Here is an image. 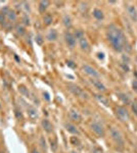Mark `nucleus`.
I'll use <instances>...</instances> for the list:
<instances>
[{
  "label": "nucleus",
  "mask_w": 137,
  "mask_h": 153,
  "mask_svg": "<svg viewBox=\"0 0 137 153\" xmlns=\"http://www.w3.org/2000/svg\"><path fill=\"white\" fill-rule=\"evenodd\" d=\"M106 37H108V42L110 43L112 48L118 52L124 51L125 48L127 47V45H128L126 36L123 33V31L115 25H110L108 28Z\"/></svg>",
  "instance_id": "f257e3e1"
},
{
  "label": "nucleus",
  "mask_w": 137,
  "mask_h": 153,
  "mask_svg": "<svg viewBox=\"0 0 137 153\" xmlns=\"http://www.w3.org/2000/svg\"><path fill=\"white\" fill-rule=\"evenodd\" d=\"M110 135L112 140L115 142L118 146L123 147L124 145H125V140H124L123 134L121 133V131H120L119 129L115 128V127H112V128L110 129Z\"/></svg>",
  "instance_id": "f03ea898"
},
{
  "label": "nucleus",
  "mask_w": 137,
  "mask_h": 153,
  "mask_svg": "<svg viewBox=\"0 0 137 153\" xmlns=\"http://www.w3.org/2000/svg\"><path fill=\"white\" fill-rule=\"evenodd\" d=\"M116 116L122 123H126L130 119V113L124 106H118L116 108Z\"/></svg>",
  "instance_id": "7ed1b4c3"
},
{
  "label": "nucleus",
  "mask_w": 137,
  "mask_h": 153,
  "mask_svg": "<svg viewBox=\"0 0 137 153\" xmlns=\"http://www.w3.org/2000/svg\"><path fill=\"white\" fill-rule=\"evenodd\" d=\"M90 127H91L92 132L97 136V137L104 138V136H106V129H104V127L99 122L93 121V122L91 123V125H90Z\"/></svg>",
  "instance_id": "20e7f679"
},
{
  "label": "nucleus",
  "mask_w": 137,
  "mask_h": 153,
  "mask_svg": "<svg viewBox=\"0 0 137 153\" xmlns=\"http://www.w3.org/2000/svg\"><path fill=\"white\" fill-rule=\"evenodd\" d=\"M67 89H69V91H70L72 94H74L75 96H82L83 98H86V99L88 98L87 93H85L79 86L75 85V84H69V85H67Z\"/></svg>",
  "instance_id": "39448f33"
},
{
  "label": "nucleus",
  "mask_w": 137,
  "mask_h": 153,
  "mask_svg": "<svg viewBox=\"0 0 137 153\" xmlns=\"http://www.w3.org/2000/svg\"><path fill=\"white\" fill-rule=\"evenodd\" d=\"M82 70H83L84 74L91 76V79H98L99 78L98 72H97L95 68H93L92 66H90V65H88V64L82 65Z\"/></svg>",
  "instance_id": "423d86ee"
},
{
  "label": "nucleus",
  "mask_w": 137,
  "mask_h": 153,
  "mask_svg": "<svg viewBox=\"0 0 137 153\" xmlns=\"http://www.w3.org/2000/svg\"><path fill=\"white\" fill-rule=\"evenodd\" d=\"M126 12H127L128 16L132 20V22L137 23V9H136V7L132 4H128L126 7Z\"/></svg>",
  "instance_id": "0eeeda50"
},
{
  "label": "nucleus",
  "mask_w": 137,
  "mask_h": 153,
  "mask_svg": "<svg viewBox=\"0 0 137 153\" xmlns=\"http://www.w3.org/2000/svg\"><path fill=\"white\" fill-rule=\"evenodd\" d=\"M65 43H67V45L70 48H74L76 46V38H75V36L72 33L67 32L65 34Z\"/></svg>",
  "instance_id": "6e6552de"
},
{
  "label": "nucleus",
  "mask_w": 137,
  "mask_h": 153,
  "mask_svg": "<svg viewBox=\"0 0 137 153\" xmlns=\"http://www.w3.org/2000/svg\"><path fill=\"white\" fill-rule=\"evenodd\" d=\"M69 117H70L72 121L77 122V123H80L82 121V116H81V114H80V112H79L77 109H74V108L70 109V111H69Z\"/></svg>",
  "instance_id": "1a4fd4ad"
},
{
  "label": "nucleus",
  "mask_w": 137,
  "mask_h": 153,
  "mask_svg": "<svg viewBox=\"0 0 137 153\" xmlns=\"http://www.w3.org/2000/svg\"><path fill=\"white\" fill-rule=\"evenodd\" d=\"M79 40V45H80V47H81V49L83 50V51H86L88 52L90 50V45H89V42H88V40L85 38V37H81L80 39H78Z\"/></svg>",
  "instance_id": "9d476101"
},
{
  "label": "nucleus",
  "mask_w": 137,
  "mask_h": 153,
  "mask_svg": "<svg viewBox=\"0 0 137 153\" xmlns=\"http://www.w3.org/2000/svg\"><path fill=\"white\" fill-rule=\"evenodd\" d=\"M90 81H91L92 85L94 86L98 91H100V92H106V87L101 83V81H99L98 79H91Z\"/></svg>",
  "instance_id": "9b49d317"
},
{
  "label": "nucleus",
  "mask_w": 137,
  "mask_h": 153,
  "mask_svg": "<svg viewBox=\"0 0 137 153\" xmlns=\"http://www.w3.org/2000/svg\"><path fill=\"white\" fill-rule=\"evenodd\" d=\"M65 128L69 133L73 134V135H80V131L78 130V128L75 125L71 124V123H67L65 125Z\"/></svg>",
  "instance_id": "f8f14e48"
},
{
  "label": "nucleus",
  "mask_w": 137,
  "mask_h": 153,
  "mask_svg": "<svg viewBox=\"0 0 137 153\" xmlns=\"http://www.w3.org/2000/svg\"><path fill=\"white\" fill-rule=\"evenodd\" d=\"M27 110H28V115L30 116V118L32 119H36L38 117V111L35 107L33 106H27Z\"/></svg>",
  "instance_id": "ddd939ff"
},
{
  "label": "nucleus",
  "mask_w": 137,
  "mask_h": 153,
  "mask_svg": "<svg viewBox=\"0 0 137 153\" xmlns=\"http://www.w3.org/2000/svg\"><path fill=\"white\" fill-rule=\"evenodd\" d=\"M41 125H42V128L44 129L45 132H47V133H51L53 128H52V125L50 124V122L48 119H43L42 122H41Z\"/></svg>",
  "instance_id": "4468645a"
},
{
  "label": "nucleus",
  "mask_w": 137,
  "mask_h": 153,
  "mask_svg": "<svg viewBox=\"0 0 137 153\" xmlns=\"http://www.w3.org/2000/svg\"><path fill=\"white\" fill-rule=\"evenodd\" d=\"M95 97H96V99L98 100L101 104H104L106 107H108V106H110V100H108L106 96H104V95H101V94H97Z\"/></svg>",
  "instance_id": "2eb2a0df"
},
{
  "label": "nucleus",
  "mask_w": 137,
  "mask_h": 153,
  "mask_svg": "<svg viewBox=\"0 0 137 153\" xmlns=\"http://www.w3.org/2000/svg\"><path fill=\"white\" fill-rule=\"evenodd\" d=\"M48 41H55L57 39V32L55 30H50L49 32L47 33V36H46Z\"/></svg>",
  "instance_id": "dca6fc26"
},
{
  "label": "nucleus",
  "mask_w": 137,
  "mask_h": 153,
  "mask_svg": "<svg viewBox=\"0 0 137 153\" xmlns=\"http://www.w3.org/2000/svg\"><path fill=\"white\" fill-rule=\"evenodd\" d=\"M93 16H94V18H96V20H104V12H101L100 9L95 8V9H93Z\"/></svg>",
  "instance_id": "f3484780"
},
{
  "label": "nucleus",
  "mask_w": 137,
  "mask_h": 153,
  "mask_svg": "<svg viewBox=\"0 0 137 153\" xmlns=\"http://www.w3.org/2000/svg\"><path fill=\"white\" fill-rule=\"evenodd\" d=\"M63 25H65V27L67 28V29H70V28L72 27V20H71V18L67 16V14L63 16Z\"/></svg>",
  "instance_id": "a211bd4d"
},
{
  "label": "nucleus",
  "mask_w": 137,
  "mask_h": 153,
  "mask_svg": "<svg viewBox=\"0 0 137 153\" xmlns=\"http://www.w3.org/2000/svg\"><path fill=\"white\" fill-rule=\"evenodd\" d=\"M48 5H49L48 1H40V3H39V12L41 14H44V12L47 9Z\"/></svg>",
  "instance_id": "6ab92c4d"
},
{
  "label": "nucleus",
  "mask_w": 137,
  "mask_h": 153,
  "mask_svg": "<svg viewBox=\"0 0 137 153\" xmlns=\"http://www.w3.org/2000/svg\"><path fill=\"white\" fill-rule=\"evenodd\" d=\"M119 98L122 100V102L125 104H129L130 103V98H129V96L127 94H125V93H119Z\"/></svg>",
  "instance_id": "aec40b11"
},
{
  "label": "nucleus",
  "mask_w": 137,
  "mask_h": 153,
  "mask_svg": "<svg viewBox=\"0 0 137 153\" xmlns=\"http://www.w3.org/2000/svg\"><path fill=\"white\" fill-rule=\"evenodd\" d=\"M18 91H20V94L24 95V96L30 97V92H29V90H28V89L26 88V87H24V86H20V87H18Z\"/></svg>",
  "instance_id": "412c9836"
},
{
  "label": "nucleus",
  "mask_w": 137,
  "mask_h": 153,
  "mask_svg": "<svg viewBox=\"0 0 137 153\" xmlns=\"http://www.w3.org/2000/svg\"><path fill=\"white\" fill-rule=\"evenodd\" d=\"M52 16H50V14H45L44 16V18H43V22H44V24L45 25H47V26H49L50 24L52 23Z\"/></svg>",
  "instance_id": "4be33fe9"
},
{
  "label": "nucleus",
  "mask_w": 137,
  "mask_h": 153,
  "mask_svg": "<svg viewBox=\"0 0 137 153\" xmlns=\"http://www.w3.org/2000/svg\"><path fill=\"white\" fill-rule=\"evenodd\" d=\"M16 33H18V35H20V36L25 34V28L22 27V26H20V25L16 26Z\"/></svg>",
  "instance_id": "5701e85b"
},
{
  "label": "nucleus",
  "mask_w": 137,
  "mask_h": 153,
  "mask_svg": "<svg viewBox=\"0 0 137 153\" xmlns=\"http://www.w3.org/2000/svg\"><path fill=\"white\" fill-rule=\"evenodd\" d=\"M7 16H8V18L10 20H16V14H14V10H9L8 14H7Z\"/></svg>",
  "instance_id": "b1692460"
},
{
  "label": "nucleus",
  "mask_w": 137,
  "mask_h": 153,
  "mask_svg": "<svg viewBox=\"0 0 137 153\" xmlns=\"http://www.w3.org/2000/svg\"><path fill=\"white\" fill-rule=\"evenodd\" d=\"M36 43L38 45H42L43 43H44V39L41 35H37L36 36Z\"/></svg>",
  "instance_id": "393cba45"
},
{
  "label": "nucleus",
  "mask_w": 137,
  "mask_h": 153,
  "mask_svg": "<svg viewBox=\"0 0 137 153\" xmlns=\"http://www.w3.org/2000/svg\"><path fill=\"white\" fill-rule=\"evenodd\" d=\"M14 114H16V117L18 119H22V111H20V109H18V108H16V110H14Z\"/></svg>",
  "instance_id": "a878e982"
},
{
  "label": "nucleus",
  "mask_w": 137,
  "mask_h": 153,
  "mask_svg": "<svg viewBox=\"0 0 137 153\" xmlns=\"http://www.w3.org/2000/svg\"><path fill=\"white\" fill-rule=\"evenodd\" d=\"M75 38H77V39H80L81 37H83L84 36V34H83V32L81 31V30H78V31H76V33H75Z\"/></svg>",
  "instance_id": "bb28decb"
},
{
  "label": "nucleus",
  "mask_w": 137,
  "mask_h": 153,
  "mask_svg": "<svg viewBox=\"0 0 137 153\" xmlns=\"http://www.w3.org/2000/svg\"><path fill=\"white\" fill-rule=\"evenodd\" d=\"M22 22H24V24H25L26 26L30 25V20H29V18H28L27 16H24V18H22Z\"/></svg>",
  "instance_id": "cd10ccee"
},
{
  "label": "nucleus",
  "mask_w": 137,
  "mask_h": 153,
  "mask_svg": "<svg viewBox=\"0 0 137 153\" xmlns=\"http://www.w3.org/2000/svg\"><path fill=\"white\" fill-rule=\"evenodd\" d=\"M50 144H51V149L53 151H55L56 150V148H57V145H56V142L55 141H53L52 142V140L50 141Z\"/></svg>",
  "instance_id": "c85d7f7f"
},
{
  "label": "nucleus",
  "mask_w": 137,
  "mask_h": 153,
  "mask_svg": "<svg viewBox=\"0 0 137 153\" xmlns=\"http://www.w3.org/2000/svg\"><path fill=\"white\" fill-rule=\"evenodd\" d=\"M40 143H41V147H42L43 149H46V143H45V140H44V138H41L40 139Z\"/></svg>",
  "instance_id": "c756f323"
},
{
  "label": "nucleus",
  "mask_w": 137,
  "mask_h": 153,
  "mask_svg": "<svg viewBox=\"0 0 137 153\" xmlns=\"http://www.w3.org/2000/svg\"><path fill=\"white\" fill-rule=\"evenodd\" d=\"M71 142H72L74 145H77L79 143V140L77 139V137H72L71 138Z\"/></svg>",
  "instance_id": "7c9ffc66"
},
{
  "label": "nucleus",
  "mask_w": 137,
  "mask_h": 153,
  "mask_svg": "<svg viewBox=\"0 0 137 153\" xmlns=\"http://www.w3.org/2000/svg\"><path fill=\"white\" fill-rule=\"evenodd\" d=\"M131 106H132V110L134 111V113L137 115V103L136 102H135V103H132V105Z\"/></svg>",
  "instance_id": "2f4dec72"
},
{
  "label": "nucleus",
  "mask_w": 137,
  "mask_h": 153,
  "mask_svg": "<svg viewBox=\"0 0 137 153\" xmlns=\"http://www.w3.org/2000/svg\"><path fill=\"white\" fill-rule=\"evenodd\" d=\"M132 88H133V90L137 92V80H134V81L132 82Z\"/></svg>",
  "instance_id": "473e14b6"
},
{
  "label": "nucleus",
  "mask_w": 137,
  "mask_h": 153,
  "mask_svg": "<svg viewBox=\"0 0 137 153\" xmlns=\"http://www.w3.org/2000/svg\"><path fill=\"white\" fill-rule=\"evenodd\" d=\"M67 63V66H70V68H76V64H75V63L73 62V61L69 60Z\"/></svg>",
  "instance_id": "72a5a7b5"
},
{
  "label": "nucleus",
  "mask_w": 137,
  "mask_h": 153,
  "mask_svg": "<svg viewBox=\"0 0 137 153\" xmlns=\"http://www.w3.org/2000/svg\"><path fill=\"white\" fill-rule=\"evenodd\" d=\"M4 23H5L4 14H0V24H1V25H4Z\"/></svg>",
  "instance_id": "f704fd0d"
},
{
  "label": "nucleus",
  "mask_w": 137,
  "mask_h": 153,
  "mask_svg": "<svg viewBox=\"0 0 137 153\" xmlns=\"http://www.w3.org/2000/svg\"><path fill=\"white\" fill-rule=\"evenodd\" d=\"M43 95H44V96H45V98H46V100H49V95H48V93H46V92H45Z\"/></svg>",
  "instance_id": "c9c22d12"
},
{
  "label": "nucleus",
  "mask_w": 137,
  "mask_h": 153,
  "mask_svg": "<svg viewBox=\"0 0 137 153\" xmlns=\"http://www.w3.org/2000/svg\"><path fill=\"white\" fill-rule=\"evenodd\" d=\"M32 153H39V151L37 150V149H33V151H32Z\"/></svg>",
  "instance_id": "e433bc0d"
},
{
  "label": "nucleus",
  "mask_w": 137,
  "mask_h": 153,
  "mask_svg": "<svg viewBox=\"0 0 137 153\" xmlns=\"http://www.w3.org/2000/svg\"><path fill=\"white\" fill-rule=\"evenodd\" d=\"M14 57H16V60H18V61H20V58H18V56H14Z\"/></svg>",
  "instance_id": "4c0bfd02"
},
{
  "label": "nucleus",
  "mask_w": 137,
  "mask_h": 153,
  "mask_svg": "<svg viewBox=\"0 0 137 153\" xmlns=\"http://www.w3.org/2000/svg\"><path fill=\"white\" fill-rule=\"evenodd\" d=\"M72 153H78V152H76V151H73V152Z\"/></svg>",
  "instance_id": "58836bf2"
}]
</instances>
